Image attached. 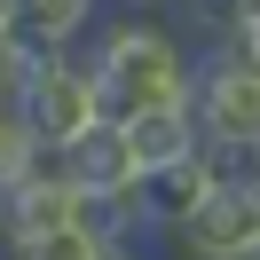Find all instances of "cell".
Listing matches in <instances>:
<instances>
[{"label":"cell","instance_id":"obj_2","mask_svg":"<svg viewBox=\"0 0 260 260\" xmlns=\"http://www.w3.org/2000/svg\"><path fill=\"white\" fill-rule=\"evenodd\" d=\"M189 111H197V134H205V158L221 166V181L260 174V79H244L221 55H197Z\"/></svg>","mask_w":260,"mask_h":260},{"label":"cell","instance_id":"obj_4","mask_svg":"<svg viewBox=\"0 0 260 260\" xmlns=\"http://www.w3.org/2000/svg\"><path fill=\"white\" fill-rule=\"evenodd\" d=\"M181 252L189 260H260V174H237L205 197L189 229H181Z\"/></svg>","mask_w":260,"mask_h":260},{"label":"cell","instance_id":"obj_6","mask_svg":"<svg viewBox=\"0 0 260 260\" xmlns=\"http://www.w3.org/2000/svg\"><path fill=\"white\" fill-rule=\"evenodd\" d=\"M111 0H8V40L24 55H63V48H87L103 24Z\"/></svg>","mask_w":260,"mask_h":260},{"label":"cell","instance_id":"obj_8","mask_svg":"<svg viewBox=\"0 0 260 260\" xmlns=\"http://www.w3.org/2000/svg\"><path fill=\"white\" fill-rule=\"evenodd\" d=\"M118 134H126V150H134V174H166V166H181V158H197V150H205L189 103L134 111V118H118Z\"/></svg>","mask_w":260,"mask_h":260},{"label":"cell","instance_id":"obj_7","mask_svg":"<svg viewBox=\"0 0 260 260\" xmlns=\"http://www.w3.org/2000/svg\"><path fill=\"white\" fill-rule=\"evenodd\" d=\"M221 189V166L197 150V158H181V166H166V174H142V221H150V237H181V229L205 213V197Z\"/></svg>","mask_w":260,"mask_h":260},{"label":"cell","instance_id":"obj_16","mask_svg":"<svg viewBox=\"0 0 260 260\" xmlns=\"http://www.w3.org/2000/svg\"><path fill=\"white\" fill-rule=\"evenodd\" d=\"M0 40H8V0H0Z\"/></svg>","mask_w":260,"mask_h":260},{"label":"cell","instance_id":"obj_15","mask_svg":"<svg viewBox=\"0 0 260 260\" xmlns=\"http://www.w3.org/2000/svg\"><path fill=\"white\" fill-rule=\"evenodd\" d=\"M118 8H142V16H166V8H181V0H118Z\"/></svg>","mask_w":260,"mask_h":260},{"label":"cell","instance_id":"obj_3","mask_svg":"<svg viewBox=\"0 0 260 260\" xmlns=\"http://www.w3.org/2000/svg\"><path fill=\"white\" fill-rule=\"evenodd\" d=\"M16 111H24V126H32L40 142H55V150H63L71 134H87V126L103 118L87 55H79V48H63V55H32V71H24V95H16Z\"/></svg>","mask_w":260,"mask_h":260},{"label":"cell","instance_id":"obj_1","mask_svg":"<svg viewBox=\"0 0 260 260\" xmlns=\"http://www.w3.org/2000/svg\"><path fill=\"white\" fill-rule=\"evenodd\" d=\"M79 55H87V71H95L103 118H134V111H158V103H189V87H197V48L166 16H142V8H103L95 40H87Z\"/></svg>","mask_w":260,"mask_h":260},{"label":"cell","instance_id":"obj_11","mask_svg":"<svg viewBox=\"0 0 260 260\" xmlns=\"http://www.w3.org/2000/svg\"><path fill=\"white\" fill-rule=\"evenodd\" d=\"M213 55H221V63H237L244 79H260V0H244L237 16H229V32L213 40Z\"/></svg>","mask_w":260,"mask_h":260},{"label":"cell","instance_id":"obj_5","mask_svg":"<svg viewBox=\"0 0 260 260\" xmlns=\"http://www.w3.org/2000/svg\"><path fill=\"white\" fill-rule=\"evenodd\" d=\"M48 229H71V181H63V150L40 142L32 166L0 189V244H16V237H48Z\"/></svg>","mask_w":260,"mask_h":260},{"label":"cell","instance_id":"obj_9","mask_svg":"<svg viewBox=\"0 0 260 260\" xmlns=\"http://www.w3.org/2000/svg\"><path fill=\"white\" fill-rule=\"evenodd\" d=\"M63 181H71V189H134V181H142L126 134H118V118H95L87 134L63 142Z\"/></svg>","mask_w":260,"mask_h":260},{"label":"cell","instance_id":"obj_14","mask_svg":"<svg viewBox=\"0 0 260 260\" xmlns=\"http://www.w3.org/2000/svg\"><path fill=\"white\" fill-rule=\"evenodd\" d=\"M95 260H150V252H142V244H103Z\"/></svg>","mask_w":260,"mask_h":260},{"label":"cell","instance_id":"obj_12","mask_svg":"<svg viewBox=\"0 0 260 260\" xmlns=\"http://www.w3.org/2000/svg\"><path fill=\"white\" fill-rule=\"evenodd\" d=\"M0 260H95V244H87L79 229H48V237H16V244H0Z\"/></svg>","mask_w":260,"mask_h":260},{"label":"cell","instance_id":"obj_13","mask_svg":"<svg viewBox=\"0 0 260 260\" xmlns=\"http://www.w3.org/2000/svg\"><path fill=\"white\" fill-rule=\"evenodd\" d=\"M24 71H32V55H24L16 40H0V111H16V95H24Z\"/></svg>","mask_w":260,"mask_h":260},{"label":"cell","instance_id":"obj_10","mask_svg":"<svg viewBox=\"0 0 260 260\" xmlns=\"http://www.w3.org/2000/svg\"><path fill=\"white\" fill-rule=\"evenodd\" d=\"M71 229H79L87 244H142L150 221H142V181L134 189H71Z\"/></svg>","mask_w":260,"mask_h":260}]
</instances>
